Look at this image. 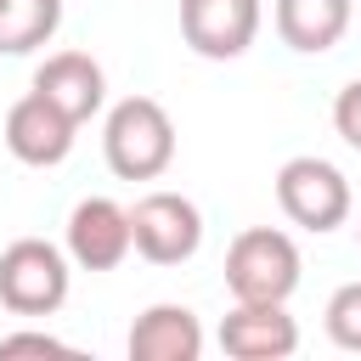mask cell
Masks as SVG:
<instances>
[{
  "instance_id": "6da1fadb",
  "label": "cell",
  "mask_w": 361,
  "mask_h": 361,
  "mask_svg": "<svg viewBox=\"0 0 361 361\" xmlns=\"http://www.w3.org/2000/svg\"><path fill=\"white\" fill-rule=\"evenodd\" d=\"M102 158L118 180H158L175 164V118L152 96H124L102 118Z\"/></svg>"
},
{
  "instance_id": "7a4b0ae2",
  "label": "cell",
  "mask_w": 361,
  "mask_h": 361,
  "mask_svg": "<svg viewBox=\"0 0 361 361\" xmlns=\"http://www.w3.org/2000/svg\"><path fill=\"white\" fill-rule=\"evenodd\" d=\"M299 243L282 226H248L231 237L226 248V293L231 299H265V305H288L299 288Z\"/></svg>"
},
{
  "instance_id": "3957f363",
  "label": "cell",
  "mask_w": 361,
  "mask_h": 361,
  "mask_svg": "<svg viewBox=\"0 0 361 361\" xmlns=\"http://www.w3.org/2000/svg\"><path fill=\"white\" fill-rule=\"evenodd\" d=\"M68 248L45 243V237H17L0 248V305L11 316H56L68 305Z\"/></svg>"
},
{
  "instance_id": "277c9868",
  "label": "cell",
  "mask_w": 361,
  "mask_h": 361,
  "mask_svg": "<svg viewBox=\"0 0 361 361\" xmlns=\"http://www.w3.org/2000/svg\"><path fill=\"white\" fill-rule=\"evenodd\" d=\"M276 209L299 231H316L322 237V231H338L350 220L355 197H350V180H344L338 164H327L316 152H299V158H288L276 169Z\"/></svg>"
},
{
  "instance_id": "5b68a950",
  "label": "cell",
  "mask_w": 361,
  "mask_h": 361,
  "mask_svg": "<svg viewBox=\"0 0 361 361\" xmlns=\"http://www.w3.org/2000/svg\"><path fill=\"white\" fill-rule=\"evenodd\" d=\"M130 231H135V254L147 265H186L203 248V214L186 192H141L130 203Z\"/></svg>"
},
{
  "instance_id": "8992f818",
  "label": "cell",
  "mask_w": 361,
  "mask_h": 361,
  "mask_svg": "<svg viewBox=\"0 0 361 361\" xmlns=\"http://www.w3.org/2000/svg\"><path fill=\"white\" fill-rule=\"evenodd\" d=\"M259 0H180V39L209 62H237L259 39Z\"/></svg>"
},
{
  "instance_id": "52a82bcc",
  "label": "cell",
  "mask_w": 361,
  "mask_h": 361,
  "mask_svg": "<svg viewBox=\"0 0 361 361\" xmlns=\"http://www.w3.org/2000/svg\"><path fill=\"white\" fill-rule=\"evenodd\" d=\"M73 135H79V124L39 90H28L6 107V152L28 169H56L73 152Z\"/></svg>"
},
{
  "instance_id": "ba28073f",
  "label": "cell",
  "mask_w": 361,
  "mask_h": 361,
  "mask_svg": "<svg viewBox=\"0 0 361 361\" xmlns=\"http://www.w3.org/2000/svg\"><path fill=\"white\" fill-rule=\"evenodd\" d=\"M68 259L79 271H118L135 254V231H130V209L113 197H79L68 214Z\"/></svg>"
},
{
  "instance_id": "9c48e42d",
  "label": "cell",
  "mask_w": 361,
  "mask_h": 361,
  "mask_svg": "<svg viewBox=\"0 0 361 361\" xmlns=\"http://www.w3.org/2000/svg\"><path fill=\"white\" fill-rule=\"evenodd\" d=\"M220 350L231 361H288L299 350V322L288 316V305L231 299V310L220 322Z\"/></svg>"
},
{
  "instance_id": "30bf717a",
  "label": "cell",
  "mask_w": 361,
  "mask_h": 361,
  "mask_svg": "<svg viewBox=\"0 0 361 361\" xmlns=\"http://www.w3.org/2000/svg\"><path fill=\"white\" fill-rule=\"evenodd\" d=\"M34 90L51 96L73 124H85V118H96L107 107V73H102V62L90 51H51L34 68Z\"/></svg>"
},
{
  "instance_id": "8fae6325",
  "label": "cell",
  "mask_w": 361,
  "mask_h": 361,
  "mask_svg": "<svg viewBox=\"0 0 361 361\" xmlns=\"http://www.w3.org/2000/svg\"><path fill=\"white\" fill-rule=\"evenodd\" d=\"M130 361H197L203 355V322L192 305H147L135 322H130V338H124Z\"/></svg>"
},
{
  "instance_id": "7c38bea8",
  "label": "cell",
  "mask_w": 361,
  "mask_h": 361,
  "mask_svg": "<svg viewBox=\"0 0 361 361\" xmlns=\"http://www.w3.org/2000/svg\"><path fill=\"white\" fill-rule=\"evenodd\" d=\"M350 0H276L271 6V23H276V39L299 56H322L333 51L344 34H350Z\"/></svg>"
},
{
  "instance_id": "4fadbf2b",
  "label": "cell",
  "mask_w": 361,
  "mask_h": 361,
  "mask_svg": "<svg viewBox=\"0 0 361 361\" xmlns=\"http://www.w3.org/2000/svg\"><path fill=\"white\" fill-rule=\"evenodd\" d=\"M62 28V0H0V56H28Z\"/></svg>"
},
{
  "instance_id": "5bb4252c",
  "label": "cell",
  "mask_w": 361,
  "mask_h": 361,
  "mask_svg": "<svg viewBox=\"0 0 361 361\" xmlns=\"http://www.w3.org/2000/svg\"><path fill=\"white\" fill-rule=\"evenodd\" d=\"M322 327H327V338H333L338 350H355V355H361V282L333 288V299H327V310H322Z\"/></svg>"
},
{
  "instance_id": "9a60e30c",
  "label": "cell",
  "mask_w": 361,
  "mask_h": 361,
  "mask_svg": "<svg viewBox=\"0 0 361 361\" xmlns=\"http://www.w3.org/2000/svg\"><path fill=\"white\" fill-rule=\"evenodd\" d=\"M333 130H338L344 147L361 152V79H350V85L333 96Z\"/></svg>"
},
{
  "instance_id": "2e32d148",
  "label": "cell",
  "mask_w": 361,
  "mask_h": 361,
  "mask_svg": "<svg viewBox=\"0 0 361 361\" xmlns=\"http://www.w3.org/2000/svg\"><path fill=\"white\" fill-rule=\"evenodd\" d=\"M11 355H68V344L56 333H39V327H23V333H6L0 338V361Z\"/></svg>"
},
{
  "instance_id": "e0dca14e",
  "label": "cell",
  "mask_w": 361,
  "mask_h": 361,
  "mask_svg": "<svg viewBox=\"0 0 361 361\" xmlns=\"http://www.w3.org/2000/svg\"><path fill=\"white\" fill-rule=\"evenodd\" d=\"M355 243H361V226H355Z\"/></svg>"
}]
</instances>
